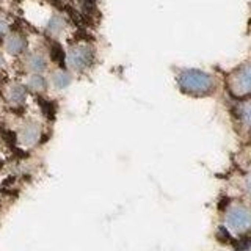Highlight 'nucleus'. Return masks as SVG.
Instances as JSON below:
<instances>
[{"instance_id":"f257e3e1","label":"nucleus","mask_w":251,"mask_h":251,"mask_svg":"<svg viewBox=\"0 0 251 251\" xmlns=\"http://www.w3.org/2000/svg\"><path fill=\"white\" fill-rule=\"evenodd\" d=\"M177 86L179 90L193 98L210 96L217 91L218 80L214 74L204 73L200 69H180L177 75Z\"/></svg>"},{"instance_id":"f03ea898","label":"nucleus","mask_w":251,"mask_h":251,"mask_svg":"<svg viewBox=\"0 0 251 251\" xmlns=\"http://www.w3.org/2000/svg\"><path fill=\"white\" fill-rule=\"evenodd\" d=\"M223 229L231 237H243L251 232V206L243 201H231L223 212Z\"/></svg>"},{"instance_id":"7ed1b4c3","label":"nucleus","mask_w":251,"mask_h":251,"mask_svg":"<svg viewBox=\"0 0 251 251\" xmlns=\"http://www.w3.org/2000/svg\"><path fill=\"white\" fill-rule=\"evenodd\" d=\"M226 86L234 98L251 96V61L242 63L231 71L226 78Z\"/></svg>"},{"instance_id":"20e7f679","label":"nucleus","mask_w":251,"mask_h":251,"mask_svg":"<svg viewBox=\"0 0 251 251\" xmlns=\"http://www.w3.org/2000/svg\"><path fill=\"white\" fill-rule=\"evenodd\" d=\"M94 47L90 43H77L66 53V63L73 73H85L94 63Z\"/></svg>"},{"instance_id":"39448f33","label":"nucleus","mask_w":251,"mask_h":251,"mask_svg":"<svg viewBox=\"0 0 251 251\" xmlns=\"http://www.w3.org/2000/svg\"><path fill=\"white\" fill-rule=\"evenodd\" d=\"M41 138V127L36 123H25L18 132V140L22 146L31 148Z\"/></svg>"},{"instance_id":"423d86ee","label":"nucleus","mask_w":251,"mask_h":251,"mask_svg":"<svg viewBox=\"0 0 251 251\" xmlns=\"http://www.w3.org/2000/svg\"><path fill=\"white\" fill-rule=\"evenodd\" d=\"M3 47L6 53L13 55V57H18V55L24 53L27 49V39L24 38L22 35L19 33H11L5 38V43H3Z\"/></svg>"},{"instance_id":"0eeeda50","label":"nucleus","mask_w":251,"mask_h":251,"mask_svg":"<svg viewBox=\"0 0 251 251\" xmlns=\"http://www.w3.org/2000/svg\"><path fill=\"white\" fill-rule=\"evenodd\" d=\"M235 116L242 127L247 132H251V98L239 102L235 107Z\"/></svg>"},{"instance_id":"6e6552de","label":"nucleus","mask_w":251,"mask_h":251,"mask_svg":"<svg viewBox=\"0 0 251 251\" xmlns=\"http://www.w3.org/2000/svg\"><path fill=\"white\" fill-rule=\"evenodd\" d=\"M27 99V86L21 83H13L6 90V100L13 105H22Z\"/></svg>"},{"instance_id":"1a4fd4ad","label":"nucleus","mask_w":251,"mask_h":251,"mask_svg":"<svg viewBox=\"0 0 251 251\" xmlns=\"http://www.w3.org/2000/svg\"><path fill=\"white\" fill-rule=\"evenodd\" d=\"M25 66L30 73H35V74H43L44 71L47 69V60L44 55L41 53H28L27 58H25Z\"/></svg>"},{"instance_id":"9d476101","label":"nucleus","mask_w":251,"mask_h":251,"mask_svg":"<svg viewBox=\"0 0 251 251\" xmlns=\"http://www.w3.org/2000/svg\"><path fill=\"white\" fill-rule=\"evenodd\" d=\"M71 82H73V75H71V71H66V69H57V71H53L50 75V83L53 88H57V90L68 88Z\"/></svg>"},{"instance_id":"9b49d317","label":"nucleus","mask_w":251,"mask_h":251,"mask_svg":"<svg viewBox=\"0 0 251 251\" xmlns=\"http://www.w3.org/2000/svg\"><path fill=\"white\" fill-rule=\"evenodd\" d=\"M25 86H27V90L33 91V93H43L47 88V80L44 78V75L31 73L27 78Z\"/></svg>"},{"instance_id":"f8f14e48","label":"nucleus","mask_w":251,"mask_h":251,"mask_svg":"<svg viewBox=\"0 0 251 251\" xmlns=\"http://www.w3.org/2000/svg\"><path fill=\"white\" fill-rule=\"evenodd\" d=\"M243 190L251 198V171L247 173L245 177H243Z\"/></svg>"},{"instance_id":"ddd939ff","label":"nucleus","mask_w":251,"mask_h":251,"mask_svg":"<svg viewBox=\"0 0 251 251\" xmlns=\"http://www.w3.org/2000/svg\"><path fill=\"white\" fill-rule=\"evenodd\" d=\"M8 27H10V25H8V22H6L5 19L0 18V36H2V35H6Z\"/></svg>"},{"instance_id":"4468645a","label":"nucleus","mask_w":251,"mask_h":251,"mask_svg":"<svg viewBox=\"0 0 251 251\" xmlns=\"http://www.w3.org/2000/svg\"><path fill=\"white\" fill-rule=\"evenodd\" d=\"M3 65H5V60H3V55H2V52H0V69L3 68Z\"/></svg>"}]
</instances>
